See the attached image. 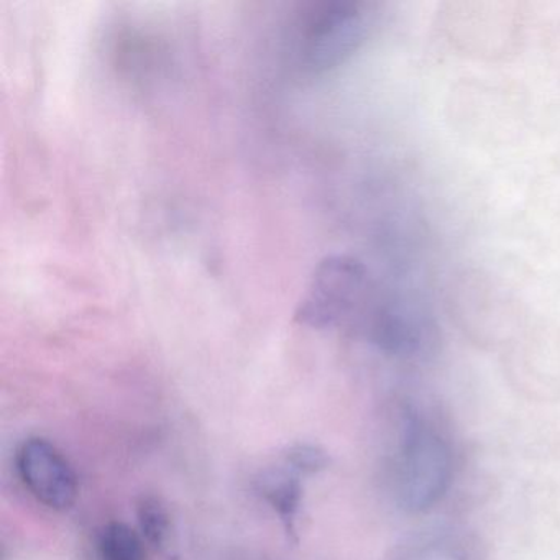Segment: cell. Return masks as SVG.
Wrapping results in <instances>:
<instances>
[{"label": "cell", "mask_w": 560, "mask_h": 560, "mask_svg": "<svg viewBox=\"0 0 560 560\" xmlns=\"http://www.w3.org/2000/svg\"><path fill=\"white\" fill-rule=\"evenodd\" d=\"M257 491L280 516L288 536L296 540L298 516L303 501L300 474L288 465L267 468L258 477Z\"/></svg>", "instance_id": "5b68a950"}, {"label": "cell", "mask_w": 560, "mask_h": 560, "mask_svg": "<svg viewBox=\"0 0 560 560\" xmlns=\"http://www.w3.org/2000/svg\"><path fill=\"white\" fill-rule=\"evenodd\" d=\"M140 530L143 539L155 547L163 549L170 536V514L162 500L156 497H143L137 504Z\"/></svg>", "instance_id": "52a82bcc"}, {"label": "cell", "mask_w": 560, "mask_h": 560, "mask_svg": "<svg viewBox=\"0 0 560 560\" xmlns=\"http://www.w3.org/2000/svg\"><path fill=\"white\" fill-rule=\"evenodd\" d=\"M372 303V281L365 265L334 255L317 265L306 294L298 304L296 319L326 329L362 317Z\"/></svg>", "instance_id": "3957f363"}, {"label": "cell", "mask_w": 560, "mask_h": 560, "mask_svg": "<svg viewBox=\"0 0 560 560\" xmlns=\"http://www.w3.org/2000/svg\"><path fill=\"white\" fill-rule=\"evenodd\" d=\"M375 8L359 0L311 4L298 24V54L311 70H326L349 57L365 40Z\"/></svg>", "instance_id": "7a4b0ae2"}, {"label": "cell", "mask_w": 560, "mask_h": 560, "mask_svg": "<svg viewBox=\"0 0 560 560\" xmlns=\"http://www.w3.org/2000/svg\"><path fill=\"white\" fill-rule=\"evenodd\" d=\"M100 550L103 560L145 559L142 537L132 527L119 521L104 526L100 537Z\"/></svg>", "instance_id": "8992f818"}, {"label": "cell", "mask_w": 560, "mask_h": 560, "mask_svg": "<svg viewBox=\"0 0 560 560\" xmlns=\"http://www.w3.org/2000/svg\"><path fill=\"white\" fill-rule=\"evenodd\" d=\"M451 481L452 454L447 442L424 418L409 409L399 451V503L409 513H424L445 497Z\"/></svg>", "instance_id": "6da1fadb"}, {"label": "cell", "mask_w": 560, "mask_h": 560, "mask_svg": "<svg viewBox=\"0 0 560 560\" xmlns=\"http://www.w3.org/2000/svg\"><path fill=\"white\" fill-rule=\"evenodd\" d=\"M18 471L25 488L45 506L67 511L78 500V478L63 454L47 439H27L19 447Z\"/></svg>", "instance_id": "277c9868"}, {"label": "cell", "mask_w": 560, "mask_h": 560, "mask_svg": "<svg viewBox=\"0 0 560 560\" xmlns=\"http://www.w3.org/2000/svg\"><path fill=\"white\" fill-rule=\"evenodd\" d=\"M329 464V455L319 445L294 444L284 452V465L300 475L319 474L326 470Z\"/></svg>", "instance_id": "ba28073f"}]
</instances>
